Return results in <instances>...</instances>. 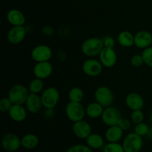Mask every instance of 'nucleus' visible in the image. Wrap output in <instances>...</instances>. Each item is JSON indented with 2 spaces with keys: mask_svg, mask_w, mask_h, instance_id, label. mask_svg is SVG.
<instances>
[{
  "mask_svg": "<svg viewBox=\"0 0 152 152\" xmlns=\"http://www.w3.org/2000/svg\"><path fill=\"white\" fill-rule=\"evenodd\" d=\"M7 20L12 26H24L25 16L21 10L11 9L7 13Z\"/></svg>",
  "mask_w": 152,
  "mask_h": 152,
  "instance_id": "a211bd4d",
  "label": "nucleus"
},
{
  "mask_svg": "<svg viewBox=\"0 0 152 152\" xmlns=\"http://www.w3.org/2000/svg\"><path fill=\"white\" fill-rule=\"evenodd\" d=\"M39 142L38 137L34 134H27L21 138V145L25 149H34L38 146Z\"/></svg>",
  "mask_w": 152,
  "mask_h": 152,
  "instance_id": "412c9836",
  "label": "nucleus"
},
{
  "mask_svg": "<svg viewBox=\"0 0 152 152\" xmlns=\"http://www.w3.org/2000/svg\"><path fill=\"white\" fill-rule=\"evenodd\" d=\"M149 120H150V121H151V123H152V112L151 113V114H150V117H149Z\"/></svg>",
  "mask_w": 152,
  "mask_h": 152,
  "instance_id": "4c0bfd02",
  "label": "nucleus"
},
{
  "mask_svg": "<svg viewBox=\"0 0 152 152\" xmlns=\"http://www.w3.org/2000/svg\"><path fill=\"white\" fill-rule=\"evenodd\" d=\"M44 89V83H43V80L39 79L35 77L33 80H31V83H29L28 86V90L31 94H39L43 91Z\"/></svg>",
  "mask_w": 152,
  "mask_h": 152,
  "instance_id": "393cba45",
  "label": "nucleus"
},
{
  "mask_svg": "<svg viewBox=\"0 0 152 152\" xmlns=\"http://www.w3.org/2000/svg\"><path fill=\"white\" fill-rule=\"evenodd\" d=\"M103 152H125L122 144L118 142H108L102 148Z\"/></svg>",
  "mask_w": 152,
  "mask_h": 152,
  "instance_id": "bb28decb",
  "label": "nucleus"
},
{
  "mask_svg": "<svg viewBox=\"0 0 152 152\" xmlns=\"http://www.w3.org/2000/svg\"><path fill=\"white\" fill-rule=\"evenodd\" d=\"M141 55L143 58L144 64L152 68V46L143 49Z\"/></svg>",
  "mask_w": 152,
  "mask_h": 152,
  "instance_id": "cd10ccee",
  "label": "nucleus"
},
{
  "mask_svg": "<svg viewBox=\"0 0 152 152\" xmlns=\"http://www.w3.org/2000/svg\"><path fill=\"white\" fill-rule=\"evenodd\" d=\"M146 137L149 140H152V127H149V129H148V132L147 133Z\"/></svg>",
  "mask_w": 152,
  "mask_h": 152,
  "instance_id": "e433bc0d",
  "label": "nucleus"
},
{
  "mask_svg": "<svg viewBox=\"0 0 152 152\" xmlns=\"http://www.w3.org/2000/svg\"><path fill=\"white\" fill-rule=\"evenodd\" d=\"M72 130L75 136L81 140H86L92 133L91 126L84 120L74 123Z\"/></svg>",
  "mask_w": 152,
  "mask_h": 152,
  "instance_id": "ddd939ff",
  "label": "nucleus"
},
{
  "mask_svg": "<svg viewBox=\"0 0 152 152\" xmlns=\"http://www.w3.org/2000/svg\"><path fill=\"white\" fill-rule=\"evenodd\" d=\"M53 71V65L49 61H48V62H37L33 69V73L37 78L45 80L48 78L51 75Z\"/></svg>",
  "mask_w": 152,
  "mask_h": 152,
  "instance_id": "f8f14e48",
  "label": "nucleus"
},
{
  "mask_svg": "<svg viewBox=\"0 0 152 152\" xmlns=\"http://www.w3.org/2000/svg\"><path fill=\"white\" fill-rule=\"evenodd\" d=\"M13 104L9 97H3L0 99V111L2 113H8Z\"/></svg>",
  "mask_w": 152,
  "mask_h": 152,
  "instance_id": "c756f323",
  "label": "nucleus"
},
{
  "mask_svg": "<svg viewBox=\"0 0 152 152\" xmlns=\"http://www.w3.org/2000/svg\"><path fill=\"white\" fill-rule=\"evenodd\" d=\"M86 145L91 149H101L105 145L103 137L98 134H91L86 139Z\"/></svg>",
  "mask_w": 152,
  "mask_h": 152,
  "instance_id": "4be33fe9",
  "label": "nucleus"
},
{
  "mask_svg": "<svg viewBox=\"0 0 152 152\" xmlns=\"http://www.w3.org/2000/svg\"><path fill=\"white\" fill-rule=\"evenodd\" d=\"M53 52L51 48L46 45H39L32 49L31 56L36 62H48L51 59Z\"/></svg>",
  "mask_w": 152,
  "mask_h": 152,
  "instance_id": "6e6552de",
  "label": "nucleus"
},
{
  "mask_svg": "<svg viewBox=\"0 0 152 152\" xmlns=\"http://www.w3.org/2000/svg\"><path fill=\"white\" fill-rule=\"evenodd\" d=\"M25 105L28 112L31 113V114H38L39 112L41 111L43 107L41 96L36 94L31 93H30Z\"/></svg>",
  "mask_w": 152,
  "mask_h": 152,
  "instance_id": "2eb2a0df",
  "label": "nucleus"
},
{
  "mask_svg": "<svg viewBox=\"0 0 152 152\" xmlns=\"http://www.w3.org/2000/svg\"><path fill=\"white\" fill-rule=\"evenodd\" d=\"M122 145L125 152H140L143 146L142 137L135 132L129 133L125 137Z\"/></svg>",
  "mask_w": 152,
  "mask_h": 152,
  "instance_id": "7ed1b4c3",
  "label": "nucleus"
},
{
  "mask_svg": "<svg viewBox=\"0 0 152 152\" xmlns=\"http://www.w3.org/2000/svg\"><path fill=\"white\" fill-rule=\"evenodd\" d=\"M131 120L135 124L142 123L144 120V113L142 112V110L132 111V114H131Z\"/></svg>",
  "mask_w": 152,
  "mask_h": 152,
  "instance_id": "2f4dec72",
  "label": "nucleus"
},
{
  "mask_svg": "<svg viewBox=\"0 0 152 152\" xmlns=\"http://www.w3.org/2000/svg\"><path fill=\"white\" fill-rule=\"evenodd\" d=\"M122 114L118 108L111 106L104 108L103 113L101 116L102 122L105 125L109 126H117L122 118Z\"/></svg>",
  "mask_w": 152,
  "mask_h": 152,
  "instance_id": "0eeeda50",
  "label": "nucleus"
},
{
  "mask_svg": "<svg viewBox=\"0 0 152 152\" xmlns=\"http://www.w3.org/2000/svg\"><path fill=\"white\" fill-rule=\"evenodd\" d=\"M59 91L54 87H48L45 89L41 95L43 107L46 109H53L59 100Z\"/></svg>",
  "mask_w": 152,
  "mask_h": 152,
  "instance_id": "39448f33",
  "label": "nucleus"
},
{
  "mask_svg": "<svg viewBox=\"0 0 152 152\" xmlns=\"http://www.w3.org/2000/svg\"><path fill=\"white\" fill-rule=\"evenodd\" d=\"M117 126H119V127L123 129L124 132L125 131H128L131 128V121L129 119L122 117Z\"/></svg>",
  "mask_w": 152,
  "mask_h": 152,
  "instance_id": "72a5a7b5",
  "label": "nucleus"
},
{
  "mask_svg": "<svg viewBox=\"0 0 152 152\" xmlns=\"http://www.w3.org/2000/svg\"><path fill=\"white\" fill-rule=\"evenodd\" d=\"M27 111L28 110L23 105H13L8 114L12 120L16 123H21L26 119Z\"/></svg>",
  "mask_w": 152,
  "mask_h": 152,
  "instance_id": "6ab92c4d",
  "label": "nucleus"
},
{
  "mask_svg": "<svg viewBox=\"0 0 152 152\" xmlns=\"http://www.w3.org/2000/svg\"><path fill=\"white\" fill-rule=\"evenodd\" d=\"M99 60L107 68H111L116 65L117 56L114 48H103L99 54Z\"/></svg>",
  "mask_w": 152,
  "mask_h": 152,
  "instance_id": "9d476101",
  "label": "nucleus"
},
{
  "mask_svg": "<svg viewBox=\"0 0 152 152\" xmlns=\"http://www.w3.org/2000/svg\"><path fill=\"white\" fill-rule=\"evenodd\" d=\"M26 37V29L24 26H13L8 31L7 38L12 45H18L22 42Z\"/></svg>",
  "mask_w": 152,
  "mask_h": 152,
  "instance_id": "4468645a",
  "label": "nucleus"
},
{
  "mask_svg": "<svg viewBox=\"0 0 152 152\" xmlns=\"http://www.w3.org/2000/svg\"><path fill=\"white\" fill-rule=\"evenodd\" d=\"M126 105L128 108L132 111L135 110H142L144 106V99L142 96L136 92H132L129 93L126 96Z\"/></svg>",
  "mask_w": 152,
  "mask_h": 152,
  "instance_id": "f3484780",
  "label": "nucleus"
},
{
  "mask_svg": "<svg viewBox=\"0 0 152 152\" xmlns=\"http://www.w3.org/2000/svg\"><path fill=\"white\" fill-rule=\"evenodd\" d=\"M152 44V34L148 31H140L134 34V45L138 48L145 49Z\"/></svg>",
  "mask_w": 152,
  "mask_h": 152,
  "instance_id": "dca6fc26",
  "label": "nucleus"
},
{
  "mask_svg": "<svg viewBox=\"0 0 152 152\" xmlns=\"http://www.w3.org/2000/svg\"><path fill=\"white\" fill-rule=\"evenodd\" d=\"M84 98V91L79 87H74L68 92V99L71 102H81Z\"/></svg>",
  "mask_w": 152,
  "mask_h": 152,
  "instance_id": "a878e982",
  "label": "nucleus"
},
{
  "mask_svg": "<svg viewBox=\"0 0 152 152\" xmlns=\"http://www.w3.org/2000/svg\"><path fill=\"white\" fill-rule=\"evenodd\" d=\"M30 94L28 88L17 84L12 86L8 91V97L13 105H24Z\"/></svg>",
  "mask_w": 152,
  "mask_h": 152,
  "instance_id": "f03ea898",
  "label": "nucleus"
},
{
  "mask_svg": "<svg viewBox=\"0 0 152 152\" xmlns=\"http://www.w3.org/2000/svg\"><path fill=\"white\" fill-rule=\"evenodd\" d=\"M123 132L119 126H109L105 133V138L108 142H118L123 138Z\"/></svg>",
  "mask_w": 152,
  "mask_h": 152,
  "instance_id": "aec40b11",
  "label": "nucleus"
},
{
  "mask_svg": "<svg viewBox=\"0 0 152 152\" xmlns=\"http://www.w3.org/2000/svg\"><path fill=\"white\" fill-rule=\"evenodd\" d=\"M103 48L102 39L98 37H91L83 42L81 46V50L86 56L93 57L99 55Z\"/></svg>",
  "mask_w": 152,
  "mask_h": 152,
  "instance_id": "f257e3e1",
  "label": "nucleus"
},
{
  "mask_svg": "<svg viewBox=\"0 0 152 152\" xmlns=\"http://www.w3.org/2000/svg\"><path fill=\"white\" fill-rule=\"evenodd\" d=\"M65 114L68 120L73 123H75L84 119L86 114V108L82 105L81 102L70 101L65 107Z\"/></svg>",
  "mask_w": 152,
  "mask_h": 152,
  "instance_id": "20e7f679",
  "label": "nucleus"
},
{
  "mask_svg": "<svg viewBox=\"0 0 152 152\" xmlns=\"http://www.w3.org/2000/svg\"><path fill=\"white\" fill-rule=\"evenodd\" d=\"M119 44L124 48H130L134 45V35L128 31H123L117 36Z\"/></svg>",
  "mask_w": 152,
  "mask_h": 152,
  "instance_id": "b1692460",
  "label": "nucleus"
},
{
  "mask_svg": "<svg viewBox=\"0 0 152 152\" xmlns=\"http://www.w3.org/2000/svg\"><path fill=\"white\" fill-rule=\"evenodd\" d=\"M131 64L133 67L139 68L144 64L143 58L141 54H135L131 58Z\"/></svg>",
  "mask_w": 152,
  "mask_h": 152,
  "instance_id": "473e14b6",
  "label": "nucleus"
},
{
  "mask_svg": "<svg viewBox=\"0 0 152 152\" xmlns=\"http://www.w3.org/2000/svg\"><path fill=\"white\" fill-rule=\"evenodd\" d=\"M94 98L96 102L104 108H107L112 105L114 97L112 91L107 86H100L95 91Z\"/></svg>",
  "mask_w": 152,
  "mask_h": 152,
  "instance_id": "423d86ee",
  "label": "nucleus"
},
{
  "mask_svg": "<svg viewBox=\"0 0 152 152\" xmlns=\"http://www.w3.org/2000/svg\"><path fill=\"white\" fill-rule=\"evenodd\" d=\"M148 129H149V126H148L146 123L142 122V123L136 124L134 129V132L140 136L144 137L146 136L147 133H148Z\"/></svg>",
  "mask_w": 152,
  "mask_h": 152,
  "instance_id": "c85d7f7f",
  "label": "nucleus"
},
{
  "mask_svg": "<svg viewBox=\"0 0 152 152\" xmlns=\"http://www.w3.org/2000/svg\"><path fill=\"white\" fill-rule=\"evenodd\" d=\"M1 146L7 152L16 151L21 145V139L13 133H6L3 135L1 141Z\"/></svg>",
  "mask_w": 152,
  "mask_h": 152,
  "instance_id": "1a4fd4ad",
  "label": "nucleus"
},
{
  "mask_svg": "<svg viewBox=\"0 0 152 152\" xmlns=\"http://www.w3.org/2000/svg\"><path fill=\"white\" fill-rule=\"evenodd\" d=\"M42 33L44 34L45 36L47 37H50V36L53 35L54 34V29L50 25H45L42 28Z\"/></svg>",
  "mask_w": 152,
  "mask_h": 152,
  "instance_id": "c9c22d12",
  "label": "nucleus"
},
{
  "mask_svg": "<svg viewBox=\"0 0 152 152\" xmlns=\"http://www.w3.org/2000/svg\"><path fill=\"white\" fill-rule=\"evenodd\" d=\"M66 152H92V149L87 145L76 144L68 148Z\"/></svg>",
  "mask_w": 152,
  "mask_h": 152,
  "instance_id": "7c9ffc66",
  "label": "nucleus"
},
{
  "mask_svg": "<svg viewBox=\"0 0 152 152\" xmlns=\"http://www.w3.org/2000/svg\"><path fill=\"white\" fill-rule=\"evenodd\" d=\"M102 42H103V45L105 48H114L115 45V40L110 36H106L104 37L102 39Z\"/></svg>",
  "mask_w": 152,
  "mask_h": 152,
  "instance_id": "f704fd0d",
  "label": "nucleus"
},
{
  "mask_svg": "<svg viewBox=\"0 0 152 152\" xmlns=\"http://www.w3.org/2000/svg\"><path fill=\"white\" fill-rule=\"evenodd\" d=\"M103 65L100 61L95 59H88L83 62V71L88 77H95L102 73Z\"/></svg>",
  "mask_w": 152,
  "mask_h": 152,
  "instance_id": "9b49d317",
  "label": "nucleus"
},
{
  "mask_svg": "<svg viewBox=\"0 0 152 152\" xmlns=\"http://www.w3.org/2000/svg\"><path fill=\"white\" fill-rule=\"evenodd\" d=\"M104 107L98 103L97 102H94L88 104L86 108V115L91 119H97L101 117L104 111Z\"/></svg>",
  "mask_w": 152,
  "mask_h": 152,
  "instance_id": "5701e85b",
  "label": "nucleus"
}]
</instances>
